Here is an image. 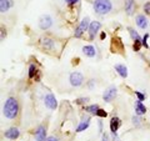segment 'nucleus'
Wrapping results in <instances>:
<instances>
[{
    "mask_svg": "<svg viewBox=\"0 0 150 141\" xmlns=\"http://www.w3.org/2000/svg\"><path fill=\"white\" fill-rule=\"evenodd\" d=\"M3 114L6 119H15L19 114V104L15 97H8L3 107Z\"/></svg>",
    "mask_w": 150,
    "mask_h": 141,
    "instance_id": "1",
    "label": "nucleus"
},
{
    "mask_svg": "<svg viewBox=\"0 0 150 141\" xmlns=\"http://www.w3.org/2000/svg\"><path fill=\"white\" fill-rule=\"evenodd\" d=\"M94 11L99 15H105L109 14L112 9V4L110 0H94Z\"/></svg>",
    "mask_w": 150,
    "mask_h": 141,
    "instance_id": "2",
    "label": "nucleus"
},
{
    "mask_svg": "<svg viewBox=\"0 0 150 141\" xmlns=\"http://www.w3.org/2000/svg\"><path fill=\"white\" fill-rule=\"evenodd\" d=\"M89 26H90V19H89L88 16H85V18H84L83 20L80 21L79 26L76 27V29H75L74 36H75V37H80L86 30H89Z\"/></svg>",
    "mask_w": 150,
    "mask_h": 141,
    "instance_id": "3",
    "label": "nucleus"
},
{
    "mask_svg": "<svg viewBox=\"0 0 150 141\" xmlns=\"http://www.w3.org/2000/svg\"><path fill=\"white\" fill-rule=\"evenodd\" d=\"M69 81H70V85L74 86V87H79L83 85L84 82V76L81 73H78V71H74L69 75Z\"/></svg>",
    "mask_w": 150,
    "mask_h": 141,
    "instance_id": "4",
    "label": "nucleus"
},
{
    "mask_svg": "<svg viewBox=\"0 0 150 141\" xmlns=\"http://www.w3.org/2000/svg\"><path fill=\"white\" fill-rule=\"evenodd\" d=\"M116 94H118V89H116V86H109L104 91V94H103V100H104L105 102H111L116 97Z\"/></svg>",
    "mask_w": 150,
    "mask_h": 141,
    "instance_id": "5",
    "label": "nucleus"
},
{
    "mask_svg": "<svg viewBox=\"0 0 150 141\" xmlns=\"http://www.w3.org/2000/svg\"><path fill=\"white\" fill-rule=\"evenodd\" d=\"M44 104L50 110H55L56 107H58V101H56L55 96L51 92H48L45 95V97H44Z\"/></svg>",
    "mask_w": 150,
    "mask_h": 141,
    "instance_id": "6",
    "label": "nucleus"
},
{
    "mask_svg": "<svg viewBox=\"0 0 150 141\" xmlns=\"http://www.w3.org/2000/svg\"><path fill=\"white\" fill-rule=\"evenodd\" d=\"M53 25V19H51L50 15L45 14V15H41L39 19V27L41 30H48L49 27H51Z\"/></svg>",
    "mask_w": 150,
    "mask_h": 141,
    "instance_id": "7",
    "label": "nucleus"
},
{
    "mask_svg": "<svg viewBox=\"0 0 150 141\" xmlns=\"http://www.w3.org/2000/svg\"><path fill=\"white\" fill-rule=\"evenodd\" d=\"M40 45L41 48L45 49V50H54L55 49V41L53 39H50V37H41L40 39Z\"/></svg>",
    "mask_w": 150,
    "mask_h": 141,
    "instance_id": "8",
    "label": "nucleus"
},
{
    "mask_svg": "<svg viewBox=\"0 0 150 141\" xmlns=\"http://www.w3.org/2000/svg\"><path fill=\"white\" fill-rule=\"evenodd\" d=\"M100 27H101V24L99 21H91L90 23V26H89V37H90L91 40L95 37L98 31L100 30Z\"/></svg>",
    "mask_w": 150,
    "mask_h": 141,
    "instance_id": "9",
    "label": "nucleus"
},
{
    "mask_svg": "<svg viewBox=\"0 0 150 141\" xmlns=\"http://www.w3.org/2000/svg\"><path fill=\"white\" fill-rule=\"evenodd\" d=\"M135 21H137V25L140 27V29L145 30L146 27L149 26V20L148 18L143 15V14H140V15H137V18H135Z\"/></svg>",
    "mask_w": 150,
    "mask_h": 141,
    "instance_id": "10",
    "label": "nucleus"
},
{
    "mask_svg": "<svg viewBox=\"0 0 150 141\" xmlns=\"http://www.w3.org/2000/svg\"><path fill=\"white\" fill-rule=\"evenodd\" d=\"M46 139H48L46 137V128L43 125H40L35 131V140L36 141H45Z\"/></svg>",
    "mask_w": 150,
    "mask_h": 141,
    "instance_id": "11",
    "label": "nucleus"
},
{
    "mask_svg": "<svg viewBox=\"0 0 150 141\" xmlns=\"http://www.w3.org/2000/svg\"><path fill=\"white\" fill-rule=\"evenodd\" d=\"M19 135H20V133H19L18 128H10V129H8L5 133H4V136H5L6 139H9V140H16L19 137Z\"/></svg>",
    "mask_w": 150,
    "mask_h": 141,
    "instance_id": "12",
    "label": "nucleus"
},
{
    "mask_svg": "<svg viewBox=\"0 0 150 141\" xmlns=\"http://www.w3.org/2000/svg\"><path fill=\"white\" fill-rule=\"evenodd\" d=\"M114 69H115V71L118 73L123 79L128 78V68H126L125 65H123V64H116L115 66H114Z\"/></svg>",
    "mask_w": 150,
    "mask_h": 141,
    "instance_id": "13",
    "label": "nucleus"
},
{
    "mask_svg": "<svg viewBox=\"0 0 150 141\" xmlns=\"http://www.w3.org/2000/svg\"><path fill=\"white\" fill-rule=\"evenodd\" d=\"M83 53L85 56L88 58H94V56L96 55V51H95V48H94L93 45H85L83 46Z\"/></svg>",
    "mask_w": 150,
    "mask_h": 141,
    "instance_id": "14",
    "label": "nucleus"
},
{
    "mask_svg": "<svg viewBox=\"0 0 150 141\" xmlns=\"http://www.w3.org/2000/svg\"><path fill=\"white\" fill-rule=\"evenodd\" d=\"M13 5H14L13 0H0V11L6 13Z\"/></svg>",
    "mask_w": 150,
    "mask_h": 141,
    "instance_id": "15",
    "label": "nucleus"
},
{
    "mask_svg": "<svg viewBox=\"0 0 150 141\" xmlns=\"http://www.w3.org/2000/svg\"><path fill=\"white\" fill-rule=\"evenodd\" d=\"M145 112H146V107H145V105L140 100H137V102H135V114H137L138 116H140V115H144Z\"/></svg>",
    "mask_w": 150,
    "mask_h": 141,
    "instance_id": "16",
    "label": "nucleus"
},
{
    "mask_svg": "<svg viewBox=\"0 0 150 141\" xmlns=\"http://www.w3.org/2000/svg\"><path fill=\"white\" fill-rule=\"evenodd\" d=\"M120 124L121 121L119 117H112V119L110 120V130L112 134H116V131H118V129L120 128Z\"/></svg>",
    "mask_w": 150,
    "mask_h": 141,
    "instance_id": "17",
    "label": "nucleus"
},
{
    "mask_svg": "<svg viewBox=\"0 0 150 141\" xmlns=\"http://www.w3.org/2000/svg\"><path fill=\"white\" fill-rule=\"evenodd\" d=\"M89 125H90V119L89 117H86V119H83V121L80 124H79V126L76 128V133H81V131H85Z\"/></svg>",
    "mask_w": 150,
    "mask_h": 141,
    "instance_id": "18",
    "label": "nucleus"
},
{
    "mask_svg": "<svg viewBox=\"0 0 150 141\" xmlns=\"http://www.w3.org/2000/svg\"><path fill=\"white\" fill-rule=\"evenodd\" d=\"M134 0H125V11L128 15H133L134 14Z\"/></svg>",
    "mask_w": 150,
    "mask_h": 141,
    "instance_id": "19",
    "label": "nucleus"
},
{
    "mask_svg": "<svg viewBox=\"0 0 150 141\" xmlns=\"http://www.w3.org/2000/svg\"><path fill=\"white\" fill-rule=\"evenodd\" d=\"M99 109H100L99 105H96V104H94V105H89V106H85V111L90 112V114H94V115H96V112H98V110H99Z\"/></svg>",
    "mask_w": 150,
    "mask_h": 141,
    "instance_id": "20",
    "label": "nucleus"
},
{
    "mask_svg": "<svg viewBox=\"0 0 150 141\" xmlns=\"http://www.w3.org/2000/svg\"><path fill=\"white\" fill-rule=\"evenodd\" d=\"M128 31H129V34H130V36H131V39H133L134 41H138V40H140V36H139V34H138V32L133 29V27H128Z\"/></svg>",
    "mask_w": 150,
    "mask_h": 141,
    "instance_id": "21",
    "label": "nucleus"
},
{
    "mask_svg": "<svg viewBox=\"0 0 150 141\" xmlns=\"http://www.w3.org/2000/svg\"><path fill=\"white\" fill-rule=\"evenodd\" d=\"M35 74H36V68H35V65L34 64H31L30 66H29V79H33L35 76Z\"/></svg>",
    "mask_w": 150,
    "mask_h": 141,
    "instance_id": "22",
    "label": "nucleus"
},
{
    "mask_svg": "<svg viewBox=\"0 0 150 141\" xmlns=\"http://www.w3.org/2000/svg\"><path fill=\"white\" fill-rule=\"evenodd\" d=\"M96 116H99V117H106L108 116V112L105 110H103V109H99L96 112Z\"/></svg>",
    "mask_w": 150,
    "mask_h": 141,
    "instance_id": "23",
    "label": "nucleus"
},
{
    "mask_svg": "<svg viewBox=\"0 0 150 141\" xmlns=\"http://www.w3.org/2000/svg\"><path fill=\"white\" fill-rule=\"evenodd\" d=\"M148 37H149V34H145L144 35V37H143V40H142V44H143V46H145V48H149V45H148Z\"/></svg>",
    "mask_w": 150,
    "mask_h": 141,
    "instance_id": "24",
    "label": "nucleus"
},
{
    "mask_svg": "<svg viewBox=\"0 0 150 141\" xmlns=\"http://www.w3.org/2000/svg\"><path fill=\"white\" fill-rule=\"evenodd\" d=\"M142 41H140V40H138V41H135V43H134V46H133V48H134V50L135 51H139L140 50V48H142Z\"/></svg>",
    "mask_w": 150,
    "mask_h": 141,
    "instance_id": "25",
    "label": "nucleus"
},
{
    "mask_svg": "<svg viewBox=\"0 0 150 141\" xmlns=\"http://www.w3.org/2000/svg\"><path fill=\"white\" fill-rule=\"evenodd\" d=\"M144 11H145V14L150 15V1H148V3L144 4Z\"/></svg>",
    "mask_w": 150,
    "mask_h": 141,
    "instance_id": "26",
    "label": "nucleus"
},
{
    "mask_svg": "<svg viewBox=\"0 0 150 141\" xmlns=\"http://www.w3.org/2000/svg\"><path fill=\"white\" fill-rule=\"evenodd\" d=\"M86 101H89V97H80V99H76V100H75L76 104H85Z\"/></svg>",
    "mask_w": 150,
    "mask_h": 141,
    "instance_id": "27",
    "label": "nucleus"
},
{
    "mask_svg": "<svg viewBox=\"0 0 150 141\" xmlns=\"http://www.w3.org/2000/svg\"><path fill=\"white\" fill-rule=\"evenodd\" d=\"M135 95L138 96V100H140V101H143L145 99V95H144V94H142L140 91H135Z\"/></svg>",
    "mask_w": 150,
    "mask_h": 141,
    "instance_id": "28",
    "label": "nucleus"
},
{
    "mask_svg": "<svg viewBox=\"0 0 150 141\" xmlns=\"http://www.w3.org/2000/svg\"><path fill=\"white\" fill-rule=\"evenodd\" d=\"M78 1H80V0H65V3L69 4V5H73V4H76Z\"/></svg>",
    "mask_w": 150,
    "mask_h": 141,
    "instance_id": "29",
    "label": "nucleus"
},
{
    "mask_svg": "<svg viewBox=\"0 0 150 141\" xmlns=\"http://www.w3.org/2000/svg\"><path fill=\"white\" fill-rule=\"evenodd\" d=\"M45 141H59V139H58V137H55V136H49V137L46 139Z\"/></svg>",
    "mask_w": 150,
    "mask_h": 141,
    "instance_id": "30",
    "label": "nucleus"
},
{
    "mask_svg": "<svg viewBox=\"0 0 150 141\" xmlns=\"http://www.w3.org/2000/svg\"><path fill=\"white\" fill-rule=\"evenodd\" d=\"M101 141H110L109 136H108L106 134H103V139H101Z\"/></svg>",
    "mask_w": 150,
    "mask_h": 141,
    "instance_id": "31",
    "label": "nucleus"
},
{
    "mask_svg": "<svg viewBox=\"0 0 150 141\" xmlns=\"http://www.w3.org/2000/svg\"><path fill=\"white\" fill-rule=\"evenodd\" d=\"M133 123H134V124H137V125L139 124V119H138V117H135V116L133 117Z\"/></svg>",
    "mask_w": 150,
    "mask_h": 141,
    "instance_id": "32",
    "label": "nucleus"
},
{
    "mask_svg": "<svg viewBox=\"0 0 150 141\" xmlns=\"http://www.w3.org/2000/svg\"><path fill=\"white\" fill-rule=\"evenodd\" d=\"M100 37H101V39H105V37H106V34H105V32H101Z\"/></svg>",
    "mask_w": 150,
    "mask_h": 141,
    "instance_id": "33",
    "label": "nucleus"
}]
</instances>
